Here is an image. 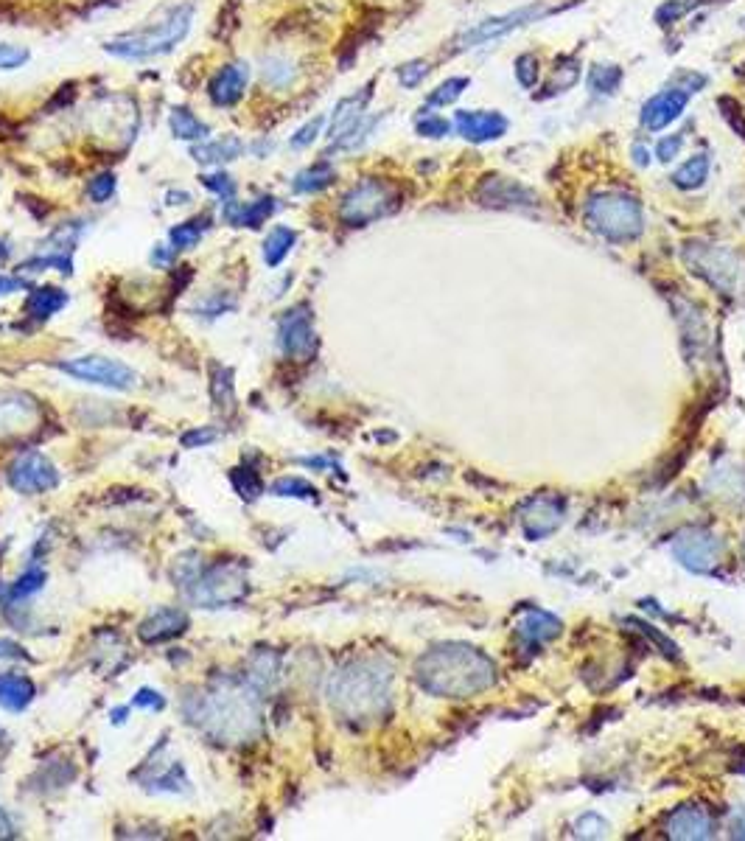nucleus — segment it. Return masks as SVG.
Returning <instances> with one entry per match:
<instances>
[{
	"instance_id": "obj_1",
	"label": "nucleus",
	"mask_w": 745,
	"mask_h": 841,
	"mask_svg": "<svg viewBox=\"0 0 745 841\" xmlns=\"http://www.w3.org/2000/svg\"><path fill=\"white\" fill-rule=\"evenodd\" d=\"M423 690L443 699H471L496 682V668L488 656L460 642L437 645L415 665Z\"/></svg>"
},
{
	"instance_id": "obj_2",
	"label": "nucleus",
	"mask_w": 745,
	"mask_h": 841,
	"mask_svg": "<svg viewBox=\"0 0 745 841\" xmlns=\"http://www.w3.org/2000/svg\"><path fill=\"white\" fill-rule=\"evenodd\" d=\"M393 693V670L381 659H356L331 679L328 699L345 721L367 724L387 713Z\"/></svg>"
},
{
	"instance_id": "obj_3",
	"label": "nucleus",
	"mask_w": 745,
	"mask_h": 841,
	"mask_svg": "<svg viewBox=\"0 0 745 841\" xmlns=\"http://www.w3.org/2000/svg\"><path fill=\"white\" fill-rule=\"evenodd\" d=\"M191 23H194V3H177L157 17L155 23L110 40L104 51L118 59H149L157 54H169L174 45L188 37Z\"/></svg>"
},
{
	"instance_id": "obj_4",
	"label": "nucleus",
	"mask_w": 745,
	"mask_h": 841,
	"mask_svg": "<svg viewBox=\"0 0 745 841\" xmlns=\"http://www.w3.org/2000/svg\"><path fill=\"white\" fill-rule=\"evenodd\" d=\"M258 707L253 696H247L241 687H225L199 701L197 724L211 732L219 741L239 743L250 738L258 729Z\"/></svg>"
},
{
	"instance_id": "obj_5",
	"label": "nucleus",
	"mask_w": 745,
	"mask_h": 841,
	"mask_svg": "<svg viewBox=\"0 0 745 841\" xmlns=\"http://www.w3.org/2000/svg\"><path fill=\"white\" fill-rule=\"evenodd\" d=\"M586 225L608 242H633L645 230V214L631 194L603 191L586 202Z\"/></svg>"
},
{
	"instance_id": "obj_6",
	"label": "nucleus",
	"mask_w": 745,
	"mask_h": 841,
	"mask_svg": "<svg viewBox=\"0 0 745 841\" xmlns=\"http://www.w3.org/2000/svg\"><path fill=\"white\" fill-rule=\"evenodd\" d=\"M681 258H684L689 272H695L706 284L715 286L720 295H740V289L745 284V261L731 247L687 242Z\"/></svg>"
},
{
	"instance_id": "obj_7",
	"label": "nucleus",
	"mask_w": 745,
	"mask_h": 841,
	"mask_svg": "<svg viewBox=\"0 0 745 841\" xmlns=\"http://www.w3.org/2000/svg\"><path fill=\"white\" fill-rule=\"evenodd\" d=\"M185 586V595L205 606V609H219L239 603L247 595V575L236 564H216L211 570H202L197 564H191V570H180L177 575Z\"/></svg>"
},
{
	"instance_id": "obj_8",
	"label": "nucleus",
	"mask_w": 745,
	"mask_h": 841,
	"mask_svg": "<svg viewBox=\"0 0 745 841\" xmlns=\"http://www.w3.org/2000/svg\"><path fill=\"white\" fill-rule=\"evenodd\" d=\"M398 205H401V191H398L395 183L379 180V177H365L362 183H356L342 197V202H339V219L348 228H365L370 222L393 214Z\"/></svg>"
},
{
	"instance_id": "obj_9",
	"label": "nucleus",
	"mask_w": 745,
	"mask_h": 841,
	"mask_svg": "<svg viewBox=\"0 0 745 841\" xmlns=\"http://www.w3.org/2000/svg\"><path fill=\"white\" fill-rule=\"evenodd\" d=\"M561 9L563 6L530 3V6H524V9H513V12H507V15L488 17V20L477 23L474 29L463 31V34L457 37V48H454V51H471V48L493 43V40H502V37H507V34H513V31H519V29H524V26L535 23L538 17L555 15V12H561Z\"/></svg>"
},
{
	"instance_id": "obj_10",
	"label": "nucleus",
	"mask_w": 745,
	"mask_h": 841,
	"mask_svg": "<svg viewBox=\"0 0 745 841\" xmlns=\"http://www.w3.org/2000/svg\"><path fill=\"white\" fill-rule=\"evenodd\" d=\"M57 368L73 376V379H79V382L110 387V390H132V387L138 385V373L132 371L129 365H124V362H118V359L79 357L59 362Z\"/></svg>"
},
{
	"instance_id": "obj_11",
	"label": "nucleus",
	"mask_w": 745,
	"mask_h": 841,
	"mask_svg": "<svg viewBox=\"0 0 745 841\" xmlns=\"http://www.w3.org/2000/svg\"><path fill=\"white\" fill-rule=\"evenodd\" d=\"M675 558L692 572H712L723 558V542L703 528H687L675 536Z\"/></svg>"
},
{
	"instance_id": "obj_12",
	"label": "nucleus",
	"mask_w": 745,
	"mask_h": 841,
	"mask_svg": "<svg viewBox=\"0 0 745 841\" xmlns=\"http://www.w3.org/2000/svg\"><path fill=\"white\" fill-rule=\"evenodd\" d=\"M278 340H281V351L295 362H306L314 357L317 351V331H314V317H311L309 306H295L281 317L278 326Z\"/></svg>"
},
{
	"instance_id": "obj_13",
	"label": "nucleus",
	"mask_w": 745,
	"mask_h": 841,
	"mask_svg": "<svg viewBox=\"0 0 745 841\" xmlns=\"http://www.w3.org/2000/svg\"><path fill=\"white\" fill-rule=\"evenodd\" d=\"M6 480L17 494H45L59 485L57 466L40 452H26L20 455L6 471Z\"/></svg>"
},
{
	"instance_id": "obj_14",
	"label": "nucleus",
	"mask_w": 745,
	"mask_h": 841,
	"mask_svg": "<svg viewBox=\"0 0 745 841\" xmlns=\"http://www.w3.org/2000/svg\"><path fill=\"white\" fill-rule=\"evenodd\" d=\"M43 410L26 393H0V441L20 438L40 427Z\"/></svg>"
},
{
	"instance_id": "obj_15",
	"label": "nucleus",
	"mask_w": 745,
	"mask_h": 841,
	"mask_svg": "<svg viewBox=\"0 0 745 841\" xmlns=\"http://www.w3.org/2000/svg\"><path fill=\"white\" fill-rule=\"evenodd\" d=\"M566 516V502L555 494H538V497L527 499L524 508L519 511L521 530L527 533V539H544L552 530H558V525Z\"/></svg>"
},
{
	"instance_id": "obj_16",
	"label": "nucleus",
	"mask_w": 745,
	"mask_h": 841,
	"mask_svg": "<svg viewBox=\"0 0 745 841\" xmlns=\"http://www.w3.org/2000/svg\"><path fill=\"white\" fill-rule=\"evenodd\" d=\"M689 99H692V93L684 90L681 85L664 87V90H659L656 96H650V99L642 104V113H639L642 127L650 129V132H661V129H667L670 124H675V121L684 115Z\"/></svg>"
},
{
	"instance_id": "obj_17",
	"label": "nucleus",
	"mask_w": 745,
	"mask_h": 841,
	"mask_svg": "<svg viewBox=\"0 0 745 841\" xmlns=\"http://www.w3.org/2000/svg\"><path fill=\"white\" fill-rule=\"evenodd\" d=\"M477 200L488 208H535L538 197L519 180H510L502 174H491L477 186Z\"/></svg>"
},
{
	"instance_id": "obj_18",
	"label": "nucleus",
	"mask_w": 745,
	"mask_h": 841,
	"mask_svg": "<svg viewBox=\"0 0 745 841\" xmlns=\"http://www.w3.org/2000/svg\"><path fill=\"white\" fill-rule=\"evenodd\" d=\"M454 129L468 143H491L505 138L510 121L499 110H457Z\"/></svg>"
},
{
	"instance_id": "obj_19",
	"label": "nucleus",
	"mask_w": 745,
	"mask_h": 841,
	"mask_svg": "<svg viewBox=\"0 0 745 841\" xmlns=\"http://www.w3.org/2000/svg\"><path fill=\"white\" fill-rule=\"evenodd\" d=\"M664 833H667L670 839L681 841L712 839V836H715V819H712V813L706 811V808H701V805H681V808H675V811L667 816Z\"/></svg>"
},
{
	"instance_id": "obj_20",
	"label": "nucleus",
	"mask_w": 745,
	"mask_h": 841,
	"mask_svg": "<svg viewBox=\"0 0 745 841\" xmlns=\"http://www.w3.org/2000/svg\"><path fill=\"white\" fill-rule=\"evenodd\" d=\"M250 82V68L247 62H233L225 65L222 71L213 73L211 85H208V96L216 107H233L244 99V90Z\"/></svg>"
},
{
	"instance_id": "obj_21",
	"label": "nucleus",
	"mask_w": 745,
	"mask_h": 841,
	"mask_svg": "<svg viewBox=\"0 0 745 841\" xmlns=\"http://www.w3.org/2000/svg\"><path fill=\"white\" fill-rule=\"evenodd\" d=\"M188 628V614L183 609H157L155 614H149L138 628V637L146 645H157V642H169L174 637H180Z\"/></svg>"
},
{
	"instance_id": "obj_22",
	"label": "nucleus",
	"mask_w": 745,
	"mask_h": 841,
	"mask_svg": "<svg viewBox=\"0 0 745 841\" xmlns=\"http://www.w3.org/2000/svg\"><path fill=\"white\" fill-rule=\"evenodd\" d=\"M275 197H261L255 202H225V222L233 225V228H261L267 222L269 216L275 214Z\"/></svg>"
},
{
	"instance_id": "obj_23",
	"label": "nucleus",
	"mask_w": 745,
	"mask_h": 841,
	"mask_svg": "<svg viewBox=\"0 0 745 841\" xmlns=\"http://www.w3.org/2000/svg\"><path fill=\"white\" fill-rule=\"evenodd\" d=\"M373 99V82L367 87H362V90H356L353 96H345V99L339 101L337 107H334V115H331V127H328V138L331 141H337L342 132H348V129L365 115V107L367 101Z\"/></svg>"
},
{
	"instance_id": "obj_24",
	"label": "nucleus",
	"mask_w": 745,
	"mask_h": 841,
	"mask_svg": "<svg viewBox=\"0 0 745 841\" xmlns=\"http://www.w3.org/2000/svg\"><path fill=\"white\" fill-rule=\"evenodd\" d=\"M37 696V687L23 673H0V707L9 713L26 710Z\"/></svg>"
},
{
	"instance_id": "obj_25",
	"label": "nucleus",
	"mask_w": 745,
	"mask_h": 841,
	"mask_svg": "<svg viewBox=\"0 0 745 841\" xmlns=\"http://www.w3.org/2000/svg\"><path fill=\"white\" fill-rule=\"evenodd\" d=\"M241 155H244V143L236 135H222V138H213V141L205 138L191 149V157L202 166H222V163H230Z\"/></svg>"
},
{
	"instance_id": "obj_26",
	"label": "nucleus",
	"mask_w": 745,
	"mask_h": 841,
	"mask_svg": "<svg viewBox=\"0 0 745 841\" xmlns=\"http://www.w3.org/2000/svg\"><path fill=\"white\" fill-rule=\"evenodd\" d=\"M709 172H712V160H709V155L698 152L675 169L673 186L681 188V191H695L709 180Z\"/></svg>"
},
{
	"instance_id": "obj_27",
	"label": "nucleus",
	"mask_w": 745,
	"mask_h": 841,
	"mask_svg": "<svg viewBox=\"0 0 745 841\" xmlns=\"http://www.w3.org/2000/svg\"><path fill=\"white\" fill-rule=\"evenodd\" d=\"M675 317H678V323H681V331H684V345H692V343H706V326H703V312L692 303V300L681 298L678 295V300H675Z\"/></svg>"
},
{
	"instance_id": "obj_28",
	"label": "nucleus",
	"mask_w": 745,
	"mask_h": 841,
	"mask_svg": "<svg viewBox=\"0 0 745 841\" xmlns=\"http://www.w3.org/2000/svg\"><path fill=\"white\" fill-rule=\"evenodd\" d=\"M169 127L171 135L180 138V141H205V138L211 135V127H208L199 115L191 113L188 107H174V110H171Z\"/></svg>"
},
{
	"instance_id": "obj_29",
	"label": "nucleus",
	"mask_w": 745,
	"mask_h": 841,
	"mask_svg": "<svg viewBox=\"0 0 745 841\" xmlns=\"http://www.w3.org/2000/svg\"><path fill=\"white\" fill-rule=\"evenodd\" d=\"M68 303V295L57 289V286H40L34 289L26 300V312L34 317V320H48L51 314H57L62 306Z\"/></svg>"
},
{
	"instance_id": "obj_30",
	"label": "nucleus",
	"mask_w": 745,
	"mask_h": 841,
	"mask_svg": "<svg viewBox=\"0 0 745 841\" xmlns=\"http://www.w3.org/2000/svg\"><path fill=\"white\" fill-rule=\"evenodd\" d=\"M334 180H337L334 166H331L328 160H320V163H314V166H309V169H303V172L297 174L292 188H295V194H317V191L331 186Z\"/></svg>"
},
{
	"instance_id": "obj_31",
	"label": "nucleus",
	"mask_w": 745,
	"mask_h": 841,
	"mask_svg": "<svg viewBox=\"0 0 745 841\" xmlns=\"http://www.w3.org/2000/svg\"><path fill=\"white\" fill-rule=\"evenodd\" d=\"M261 79L272 90H286V87L295 85L297 79L295 62H289L286 57H267L261 65Z\"/></svg>"
},
{
	"instance_id": "obj_32",
	"label": "nucleus",
	"mask_w": 745,
	"mask_h": 841,
	"mask_svg": "<svg viewBox=\"0 0 745 841\" xmlns=\"http://www.w3.org/2000/svg\"><path fill=\"white\" fill-rule=\"evenodd\" d=\"M297 242V233L292 228H275L264 242V261L267 267H281L283 258L292 253Z\"/></svg>"
},
{
	"instance_id": "obj_33",
	"label": "nucleus",
	"mask_w": 745,
	"mask_h": 841,
	"mask_svg": "<svg viewBox=\"0 0 745 841\" xmlns=\"http://www.w3.org/2000/svg\"><path fill=\"white\" fill-rule=\"evenodd\" d=\"M519 631H521V637H527V640L547 642V640H552V637H558V634H561V623H558L555 617H549V614L533 612L530 617H524V620H521Z\"/></svg>"
},
{
	"instance_id": "obj_34",
	"label": "nucleus",
	"mask_w": 745,
	"mask_h": 841,
	"mask_svg": "<svg viewBox=\"0 0 745 841\" xmlns=\"http://www.w3.org/2000/svg\"><path fill=\"white\" fill-rule=\"evenodd\" d=\"M622 85V68L619 65H594L589 68V90L600 96H614Z\"/></svg>"
},
{
	"instance_id": "obj_35",
	"label": "nucleus",
	"mask_w": 745,
	"mask_h": 841,
	"mask_svg": "<svg viewBox=\"0 0 745 841\" xmlns=\"http://www.w3.org/2000/svg\"><path fill=\"white\" fill-rule=\"evenodd\" d=\"M205 230H208V216H202V219H188V222H183V225H177V228L171 230V247L174 250H191V247H197L199 239L205 236Z\"/></svg>"
},
{
	"instance_id": "obj_36",
	"label": "nucleus",
	"mask_w": 745,
	"mask_h": 841,
	"mask_svg": "<svg viewBox=\"0 0 745 841\" xmlns=\"http://www.w3.org/2000/svg\"><path fill=\"white\" fill-rule=\"evenodd\" d=\"M471 85L468 76H454V79H446L443 85H437L429 96H426V104L429 107H449L454 101L460 99L465 93V87Z\"/></svg>"
},
{
	"instance_id": "obj_37",
	"label": "nucleus",
	"mask_w": 745,
	"mask_h": 841,
	"mask_svg": "<svg viewBox=\"0 0 745 841\" xmlns=\"http://www.w3.org/2000/svg\"><path fill=\"white\" fill-rule=\"evenodd\" d=\"M230 480H233V488L239 491V497L258 499L261 494H264V483H261L258 471L247 469V466H241V469H233Z\"/></svg>"
},
{
	"instance_id": "obj_38",
	"label": "nucleus",
	"mask_w": 745,
	"mask_h": 841,
	"mask_svg": "<svg viewBox=\"0 0 745 841\" xmlns=\"http://www.w3.org/2000/svg\"><path fill=\"white\" fill-rule=\"evenodd\" d=\"M272 494L275 497H292V499H317V488L300 477H281L272 483Z\"/></svg>"
},
{
	"instance_id": "obj_39",
	"label": "nucleus",
	"mask_w": 745,
	"mask_h": 841,
	"mask_svg": "<svg viewBox=\"0 0 745 841\" xmlns=\"http://www.w3.org/2000/svg\"><path fill=\"white\" fill-rule=\"evenodd\" d=\"M516 79L524 90H533L541 82V62L535 54H521L516 59Z\"/></svg>"
},
{
	"instance_id": "obj_40",
	"label": "nucleus",
	"mask_w": 745,
	"mask_h": 841,
	"mask_svg": "<svg viewBox=\"0 0 745 841\" xmlns=\"http://www.w3.org/2000/svg\"><path fill=\"white\" fill-rule=\"evenodd\" d=\"M717 107H720V115L726 118V124L737 132V138L745 141V113L743 107H740V101L731 99V96H720Z\"/></svg>"
},
{
	"instance_id": "obj_41",
	"label": "nucleus",
	"mask_w": 745,
	"mask_h": 841,
	"mask_svg": "<svg viewBox=\"0 0 745 841\" xmlns=\"http://www.w3.org/2000/svg\"><path fill=\"white\" fill-rule=\"evenodd\" d=\"M233 373L227 371V368H216V376H213V399H216V407L222 404V399H225V410L227 413H233V407H236V396H233Z\"/></svg>"
},
{
	"instance_id": "obj_42",
	"label": "nucleus",
	"mask_w": 745,
	"mask_h": 841,
	"mask_svg": "<svg viewBox=\"0 0 745 841\" xmlns=\"http://www.w3.org/2000/svg\"><path fill=\"white\" fill-rule=\"evenodd\" d=\"M689 9H692V0H667L656 9V23L661 29H670L673 23H678L681 17L687 15Z\"/></svg>"
},
{
	"instance_id": "obj_43",
	"label": "nucleus",
	"mask_w": 745,
	"mask_h": 841,
	"mask_svg": "<svg viewBox=\"0 0 745 841\" xmlns=\"http://www.w3.org/2000/svg\"><path fill=\"white\" fill-rule=\"evenodd\" d=\"M451 121H446V118H440V115L435 113H426L418 118V124H415V132L421 135V138H446L451 132Z\"/></svg>"
},
{
	"instance_id": "obj_44",
	"label": "nucleus",
	"mask_w": 745,
	"mask_h": 841,
	"mask_svg": "<svg viewBox=\"0 0 745 841\" xmlns=\"http://www.w3.org/2000/svg\"><path fill=\"white\" fill-rule=\"evenodd\" d=\"M429 62L426 59H412V62H404L401 68H398V82H401V87H418L429 76Z\"/></svg>"
},
{
	"instance_id": "obj_45",
	"label": "nucleus",
	"mask_w": 745,
	"mask_h": 841,
	"mask_svg": "<svg viewBox=\"0 0 745 841\" xmlns=\"http://www.w3.org/2000/svg\"><path fill=\"white\" fill-rule=\"evenodd\" d=\"M45 586V572L37 570V567H31V570H26L20 578H17V584L12 586V598H29V595H34V592H40Z\"/></svg>"
},
{
	"instance_id": "obj_46",
	"label": "nucleus",
	"mask_w": 745,
	"mask_h": 841,
	"mask_svg": "<svg viewBox=\"0 0 745 841\" xmlns=\"http://www.w3.org/2000/svg\"><path fill=\"white\" fill-rule=\"evenodd\" d=\"M31 59L29 48L12 43H0V71H17Z\"/></svg>"
},
{
	"instance_id": "obj_47",
	"label": "nucleus",
	"mask_w": 745,
	"mask_h": 841,
	"mask_svg": "<svg viewBox=\"0 0 745 841\" xmlns=\"http://www.w3.org/2000/svg\"><path fill=\"white\" fill-rule=\"evenodd\" d=\"M113 194H115V174H110V172L99 174V177H96V180H90V186H87V197L96 202V205L110 202Z\"/></svg>"
},
{
	"instance_id": "obj_48",
	"label": "nucleus",
	"mask_w": 745,
	"mask_h": 841,
	"mask_svg": "<svg viewBox=\"0 0 745 841\" xmlns=\"http://www.w3.org/2000/svg\"><path fill=\"white\" fill-rule=\"evenodd\" d=\"M577 76H580V71H577V62L569 65V71H563V65L561 68H555V71H552V79L544 85V90H547L544 96H555V93H561V90H566V87H572L577 82Z\"/></svg>"
},
{
	"instance_id": "obj_49",
	"label": "nucleus",
	"mask_w": 745,
	"mask_h": 841,
	"mask_svg": "<svg viewBox=\"0 0 745 841\" xmlns=\"http://www.w3.org/2000/svg\"><path fill=\"white\" fill-rule=\"evenodd\" d=\"M323 127H325V118H323V115H317V118H311V121H309V124H306V127H300L295 132V135H292V141H289V146H292V149H306V146H311V143L317 141V135L323 132Z\"/></svg>"
},
{
	"instance_id": "obj_50",
	"label": "nucleus",
	"mask_w": 745,
	"mask_h": 841,
	"mask_svg": "<svg viewBox=\"0 0 745 841\" xmlns=\"http://www.w3.org/2000/svg\"><path fill=\"white\" fill-rule=\"evenodd\" d=\"M202 180V186L208 188V191H213V194H219L222 200H230L233 194H236V183H233V177H227V174H205V177H199Z\"/></svg>"
},
{
	"instance_id": "obj_51",
	"label": "nucleus",
	"mask_w": 745,
	"mask_h": 841,
	"mask_svg": "<svg viewBox=\"0 0 745 841\" xmlns=\"http://www.w3.org/2000/svg\"><path fill=\"white\" fill-rule=\"evenodd\" d=\"M575 833L580 839H603L608 833V822L600 816H583L575 825Z\"/></svg>"
},
{
	"instance_id": "obj_52",
	"label": "nucleus",
	"mask_w": 745,
	"mask_h": 841,
	"mask_svg": "<svg viewBox=\"0 0 745 841\" xmlns=\"http://www.w3.org/2000/svg\"><path fill=\"white\" fill-rule=\"evenodd\" d=\"M681 146H684L681 135H664V138L656 141V157H659L661 163H673L678 152H681Z\"/></svg>"
},
{
	"instance_id": "obj_53",
	"label": "nucleus",
	"mask_w": 745,
	"mask_h": 841,
	"mask_svg": "<svg viewBox=\"0 0 745 841\" xmlns=\"http://www.w3.org/2000/svg\"><path fill=\"white\" fill-rule=\"evenodd\" d=\"M163 696L157 693V690H149V687H143V690H138V696L132 699V707H146V710H163Z\"/></svg>"
},
{
	"instance_id": "obj_54",
	"label": "nucleus",
	"mask_w": 745,
	"mask_h": 841,
	"mask_svg": "<svg viewBox=\"0 0 745 841\" xmlns=\"http://www.w3.org/2000/svg\"><path fill=\"white\" fill-rule=\"evenodd\" d=\"M213 441H216V432H199V429H194V432H185V435H183L185 449L205 446V443H213Z\"/></svg>"
},
{
	"instance_id": "obj_55",
	"label": "nucleus",
	"mask_w": 745,
	"mask_h": 841,
	"mask_svg": "<svg viewBox=\"0 0 745 841\" xmlns=\"http://www.w3.org/2000/svg\"><path fill=\"white\" fill-rule=\"evenodd\" d=\"M633 626L642 628V631H645L647 637H650V640H653V642H659L661 648H664V654L673 656V659H675V656H678V654H675V645H673V642L667 640V637H661V634H656V631H653V628L647 626V623H639V620H633Z\"/></svg>"
},
{
	"instance_id": "obj_56",
	"label": "nucleus",
	"mask_w": 745,
	"mask_h": 841,
	"mask_svg": "<svg viewBox=\"0 0 745 841\" xmlns=\"http://www.w3.org/2000/svg\"><path fill=\"white\" fill-rule=\"evenodd\" d=\"M23 286H26L23 278H6V275H0V295H12V292L23 289Z\"/></svg>"
},
{
	"instance_id": "obj_57",
	"label": "nucleus",
	"mask_w": 745,
	"mask_h": 841,
	"mask_svg": "<svg viewBox=\"0 0 745 841\" xmlns=\"http://www.w3.org/2000/svg\"><path fill=\"white\" fill-rule=\"evenodd\" d=\"M731 836L734 839H745V808L731 819Z\"/></svg>"
},
{
	"instance_id": "obj_58",
	"label": "nucleus",
	"mask_w": 745,
	"mask_h": 841,
	"mask_svg": "<svg viewBox=\"0 0 745 841\" xmlns=\"http://www.w3.org/2000/svg\"><path fill=\"white\" fill-rule=\"evenodd\" d=\"M171 256H174V247H171V250H166V247H157L155 253H152V264H155V267H166V264L171 261Z\"/></svg>"
},
{
	"instance_id": "obj_59",
	"label": "nucleus",
	"mask_w": 745,
	"mask_h": 841,
	"mask_svg": "<svg viewBox=\"0 0 745 841\" xmlns=\"http://www.w3.org/2000/svg\"><path fill=\"white\" fill-rule=\"evenodd\" d=\"M169 205H185V202L191 200V197H188V194H185V191H171L169 194Z\"/></svg>"
},
{
	"instance_id": "obj_60",
	"label": "nucleus",
	"mask_w": 745,
	"mask_h": 841,
	"mask_svg": "<svg viewBox=\"0 0 745 841\" xmlns=\"http://www.w3.org/2000/svg\"><path fill=\"white\" fill-rule=\"evenodd\" d=\"M633 157H636V163H639V166H647V149L636 146V149H633Z\"/></svg>"
}]
</instances>
